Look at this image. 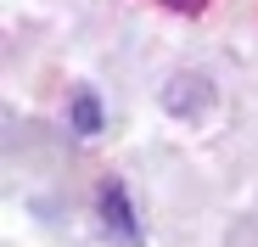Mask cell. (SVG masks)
<instances>
[{
  "instance_id": "6da1fadb",
  "label": "cell",
  "mask_w": 258,
  "mask_h": 247,
  "mask_svg": "<svg viewBox=\"0 0 258 247\" xmlns=\"http://www.w3.org/2000/svg\"><path fill=\"white\" fill-rule=\"evenodd\" d=\"M101 219H107V230H112L123 247H141L135 214H129V191H123L118 180H107V186H101Z\"/></svg>"
},
{
  "instance_id": "3957f363",
  "label": "cell",
  "mask_w": 258,
  "mask_h": 247,
  "mask_svg": "<svg viewBox=\"0 0 258 247\" xmlns=\"http://www.w3.org/2000/svg\"><path fill=\"white\" fill-rule=\"evenodd\" d=\"M168 6H180V12H202L208 0H168Z\"/></svg>"
},
{
  "instance_id": "7a4b0ae2",
  "label": "cell",
  "mask_w": 258,
  "mask_h": 247,
  "mask_svg": "<svg viewBox=\"0 0 258 247\" xmlns=\"http://www.w3.org/2000/svg\"><path fill=\"white\" fill-rule=\"evenodd\" d=\"M73 130H79V135H96V130H101V107H96L90 90H79V101H73Z\"/></svg>"
}]
</instances>
